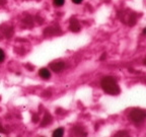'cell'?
<instances>
[{"instance_id":"cell-3","label":"cell","mask_w":146,"mask_h":137,"mask_svg":"<svg viewBox=\"0 0 146 137\" xmlns=\"http://www.w3.org/2000/svg\"><path fill=\"white\" fill-rule=\"evenodd\" d=\"M49 67H50L51 70H53L54 72L60 73L65 69V63H64L63 61H60V60H58V61H53L52 63L49 65Z\"/></svg>"},{"instance_id":"cell-4","label":"cell","mask_w":146,"mask_h":137,"mask_svg":"<svg viewBox=\"0 0 146 137\" xmlns=\"http://www.w3.org/2000/svg\"><path fill=\"white\" fill-rule=\"evenodd\" d=\"M69 30L73 33H78L81 30V25L78 19H76L75 17H72L70 19V23H69Z\"/></svg>"},{"instance_id":"cell-2","label":"cell","mask_w":146,"mask_h":137,"mask_svg":"<svg viewBox=\"0 0 146 137\" xmlns=\"http://www.w3.org/2000/svg\"><path fill=\"white\" fill-rule=\"evenodd\" d=\"M146 117V113L143 109H132L128 114V118L130 121H132L135 124H141L142 122H144Z\"/></svg>"},{"instance_id":"cell-9","label":"cell","mask_w":146,"mask_h":137,"mask_svg":"<svg viewBox=\"0 0 146 137\" xmlns=\"http://www.w3.org/2000/svg\"><path fill=\"white\" fill-rule=\"evenodd\" d=\"M53 4L56 7H62L65 4V0H53Z\"/></svg>"},{"instance_id":"cell-1","label":"cell","mask_w":146,"mask_h":137,"mask_svg":"<svg viewBox=\"0 0 146 137\" xmlns=\"http://www.w3.org/2000/svg\"><path fill=\"white\" fill-rule=\"evenodd\" d=\"M100 86L106 94L110 96H118L121 92V88L118 82L113 76H105L100 81Z\"/></svg>"},{"instance_id":"cell-12","label":"cell","mask_w":146,"mask_h":137,"mask_svg":"<svg viewBox=\"0 0 146 137\" xmlns=\"http://www.w3.org/2000/svg\"><path fill=\"white\" fill-rule=\"evenodd\" d=\"M34 122H38V117H36V115H35V117H34Z\"/></svg>"},{"instance_id":"cell-5","label":"cell","mask_w":146,"mask_h":137,"mask_svg":"<svg viewBox=\"0 0 146 137\" xmlns=\"http://www.w3.org/2000/svg\"><path fill=\"white\" fill-rule=\"evenodd\" d=\"M39 75H40V77L41 78H43V79H45V80H48V79H50V77H51V71L49 70V68H41L39 70Z\"/></svg>"},{"instance_id":"cell-8","label":"cell","mask_w":146,"mask_h":137,"mask_svg":"<svg viewBox=\"0 0 146 137\" xmlns=\"http://www.w3.org/2000/svg\"><path fill=\"white\" fill-rule=\"evenodd\" d=\"M113 137H130V135H129V133L127 131H119Z\"/></svg>"},{"instance_id":"cell-10","label":"cell","mask_w":146,"mask_h":137,"mask_svg":"<svg viewBox=\"0 0 146 137\" xmlns=\"http://www.w3.org/2000/svg\"><path fill=\"white\" fill-rule=\"evenodd\" d=\"M4 60H5V53L2 49L0 48V63H2Z\"/></svg>"},{"instance_id":"cell-7","label":"cell","mask_w":146,"mask_h":137,"mask_svg":"<svg viewBox=\"0 0 146 137\" xmlns=\"http://www.w3.org/2000/svg\"><path fill=\"white\" fill-rule=\"evenodd\" d=\"M64 135V129L63 128H57L56 130H54L52 134V137H63Z\"/></svg>"},{"instance_id":"cell-6","label":"cell","mask_w":146,"mask_h":137,"mask_svg":"<svg viewBox=\"0 0 146 137\" xmlns=\"http://www.w3.org/2000/svg\"><path fill=\"white\" fill-rule=\"evenodd\" d=\"M51 122H52V116L49 113H46L45 116L43 117V119H42L41 121V126L42 127H45V126L49 125Z\"/></svg>"},{"instance_id":"cell-11","label":"cell","mask_w":146,"mask_h":137,"mask_svg":"<svg viewBox=\"0 0 146 137\" xmlns=\"http://www.w3.org/2000/svg\"><path fill=\"white\" fill-rule=\"evenodd\" d=\"M74 4H80V3H82L83 2V0H71Z\"/></svg>"},{"instance_id":"cell-13","label":"cell","mask_w":146,"mask_h":137,"mask_svg":"<svg viewBox=\"0 0 146 137\" xmlns=\"http://www.w3.org/2000/svg\"><path fill=\"white\" fill-rule=\"evenodd\" d=\"M0 132H2V133H5V130H4V129H3L2 127H1V126H0Z\"/></svg>"}]
</instances>
